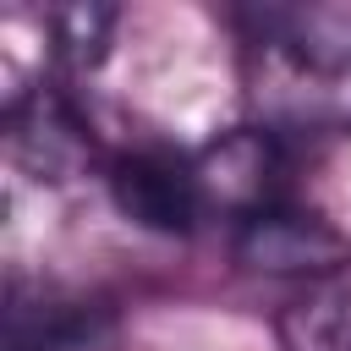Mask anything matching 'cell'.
I'll list each match as a JSON object with an SVG mask.
<instances>
[{
  "mask_svg": "<svg viewBox=\"0 0 351 351\" xmlns=\"http://www.w3.org/2000/svg\"><path fill=\"white\" fill-rule=\"evenodd\" d=\"M247 77L269 132H351V27L318 11H258Z\"/></svg>",
  "mask_w": 351,
  "mask_h": 351,
  "instance_id": "cell-1",
  "label": "cell"
},
{
  "mask_svg": "<svg viewBox=\"0 0 351 351\" xmlns=\"http://www.w3.org/2000/svg\"><path fill=\"white\" fill-rule=\"evenodd\" d=\"M104 186H110V203L143 225V230H159V236H186L197 225V214L208 208L203 203V181H197V159H181L170 148H126L110 159L104 170Z\"/></svg>",
  "mask_w": 351,
  "mask_h": 351,
  "instance_id": "cell-2",
  "label": "cell"
},
{
  "mask_svg": "<svg viewBox=\"0 0 351 351\" xmlns=\"http://www.w3.org/2000/svg\"><path fill=\"white\" fill-rule=\"evenodd\" d=\"M236 258L263 274H335L346 263V236L324 214L285 197L236 219Z\"/></svg>",
  "mask_w": 351,
  "mask_h": 351,
  "instance_id": "cell-3",
  "label": "cell"
},
{
  "mask_svg": "<svg viewBox=\"0 0 351 351\" xmlns=\"http://www.w3.org/2000/svg\"><path fill=\"white\" fill-rule=\"evenodd\" d=\"M88 335V318L77 302H60V296H44L27 302L22 285H11V307H5V340L11 351H66Z\"/></svg>",
  "mask_w": 351,
  "mask_h": 351,
  "instance_id": "cell-4",
  "label": "cell"
}]
</instances>
